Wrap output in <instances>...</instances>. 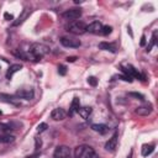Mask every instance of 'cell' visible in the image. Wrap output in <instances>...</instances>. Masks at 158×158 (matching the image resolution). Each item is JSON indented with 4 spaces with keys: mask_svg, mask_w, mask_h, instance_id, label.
<instances>
[{
    "mask_svg": "<svg viewBox=\"0 0 158 158\" xmlns=\"http://www.w3.org/2000/svg\"><path fill=\"white\" fill-rule=\"evenodd\" d=\"M58 74H59V75H65V74H67V68H65V65H59V67H58Z\"/></svg>",
    "mask_w": 158,
    "mask_h": 158,
    "instance_id": "obj_28",
    "label": "cell"
},
{
    "mask_svg": "<svg viewBox=\"0 0 158 158\" xmlns=\"http://www.w3.org/2000/svg\"><path fill=\"white\" fill-rule=\"evenodd\" d=\"M95 151L89 144H79L74 148V158H94Z\"/></svg>",
    "mask_w": 158,
    "mask_h": 158,
    "instance_id": "obj_2",
    "label": "cell"
},
{
    "mask_svg": "<svg viewBox=\"0 0 158 158\" xmlns=\"http://www.w3.org/2000/svg\"><path fill=\"white\" fill-rule=\"evenodd\" d=\"M79 107H80V100H79V98L75 96V98L72 100V104H70V106H69V111L67 112V115H69L70 117L74 116V115L78 112Z\"/></svg>",
    "mask_w": 158,
    "mask_h": 158,
    "instance_id": "obj_12",
    "label": "cell"
},
{
    "mask_svg": "<svg viewBox=\"0 0 158 158\" xmlns=\"http://www.w3.org/2000/svg\"><path fill=\"white\" fill-rule=\"evenodd\" d=\"M75 59H77V57H68L67 62H75Z\"/></svg>",
    "mask_w": 158,
    "mask_h": 158,
    "instance_id": "obj_32",
    "label": "cell"
},
{
    "mask_svg": "<svg viewBox=\"0 0 158 158\" xmlns=\"http://www.w3.org/2000/svg\"><path fill=\"white\" fill-rule=\"evenodd\" d=\"M25 158H37V156L33 154V156H27V157H25Z\"/></svg>",
    "mask_w": 158,
    "mask_h": 158,
    "instance_id": "obj_33",
    "label": "cell"
},
{
    "mask_svg": "<svg viewBox=\"0 0 158 158\" xmlns=\"http://www.w3.org/2000/svg\"><path fill=\"white\" fill-rule=\"evenodd\" d=\"M153 151H154V144H152V143H149V144H143L142 146V156L143 157H147V156H149V154H152L153 153Z\"/></svg>",
    "mask_w": 158,
    "mask_h": 158,
    "instance_id": "obj_20",
    "label": "cell"
},
{
    "mask_svg": "<svg viewBox=\"0 0 158 158\" xmlns=\"http://www.w3.org/2000/svg\"><path fill=\"white\" fill-rule=\"evenodd\" d=\"M153 111V106L151 102H143L138 107H136V114L141 116H148Z\"/></svg>",
    "mask_w": 158,
    "mask_h": 158,
    "instance_id": "obj_7",
    "label": "cell"
},
{
    "mask_svg": "<svg viewBox=\"0 0 158 158\" xmlns=\"http://www.w3.org/2000/svg\"><path fill=\"white\" fill-rule=\"evenodd\" d=\"M47 127H48V125H47L46 122H42V123H40V125L37 126V133H41V132L46 131V130H47Z\"/></svg>",
    "mask_w": 158,
    "mask_h": 158,
    "instance_id": "obj_25",
    "label": "cell"
},
{
    "mask_svg": "<svg viewBox=\"0 0 158 158\" xmlns=\"http://www.w3.org/2000/svg\"><path fill=\"white\" fill-rule=\"evenodd\" d=\"M49 47L43 44V43H32L30 46V56L31 59L35 60H41L46 54H48Z\"/></svg>",
    "mask_w": 158,
    "mask_h": 158,
    "instance_id": "obj_1",
    "label": "cell"
},
{
    "mask_svg": "<svg viewBox=\"0 0 158 158\" xmlns=\"http://www.w3.org/2000/svg\"><path fill=\"white\" fill-rule=\"evenodd\" d=\"M12 54L16 56L17 58L23 59V60H30V59H31L30 53H26V52H23L22 49H14V51H12Z\"/></svg>",
    "mask_w": 158,
    "mask_h": 158,
    "instance_id": "obj_18",
    "label": "cell"
},
{
    "mask_svg": "<svg viewBox=\"0 0 158 158\" xmlns=\"http://www.w3.org/2000/svg\"><path fill=\"white\" fill-rule=\"evenodd\" d=\"M33 95H35V93H33L32 89H17L16 90V94H15L16 98H19V99H26V100L32 99Z\"/></svg>",
    "mask_w": 158,
    "mask_h": 158,
    "instance_id": "obj_8",
    "label": "cell"
},
{
    "mask_svg": "<svg viewBox=\"0 0 158 158\" xmlns=\"http://www.w3.org/2000/svg\"><path fill=\"white\" fill-rule=\"evenodd\" d=\"M128 95L130 96H133V98H136V99H138V100H144V96L142 95V94H139V93H128Z\"/></svg>",
    "mask_w": 158,
    "mask_h": 158,
    "instance_id": "obj_27",
    "label": "cell"
},
{
    "mask_svg": "<svg viewBox=\"0 0 158 158\" xmlns=\"http://www.w3.org/2000/svg\"><path fill=\"white\" fill-rule=\"evenodd\" d=\"M156 43H157V31H154L153 33H152V38H151V42H149V44L147 46V52H151V49L156 46Z\"/></svg>",
    "mask_w": 158,
    "mask_h": 158,
    "instance_id": "obj_22",
    "label": "cell"
},
{
    "mask_svg": "<svg viewBox=\"0 0 158 158\" xmlns=\"http://www.w3.org/2000/svg\"><path fill=\"white\" fill-rule=\"evenodd\" d=\"M88 84L91 86H96L98 85V79L95 77H89L88 78Z\"/></svg>",
    "mask_w": 158,
    "mask_h": 158,
    "instance_id": "obj_26",
    "label": "cell"
},
{
    "mask_svg": "<svg viewBox=\"0 0 158 158\" xmlns=\"http://www.w3.org/2000/svg\"><path fill=\"white\" fill-rule=\"evenodd\" d=\"M91 128L95 132L100 133V135H105V133L109 132V126L107 125H104V123H94V125H91Z\"/></svg>",
    "mask_w": 158,
    "mask_h": 158,
    "instance_id": "obj_14",
    "label": "cell"
},
{
    "mask_svg": "<svg viewBox=\"0 0 158 158\" xmlns=\"http://www.w3.org/2000/svg\"><path fill=\"white\" fill-rule=\"evenodd\" d=\"M10 130H11V127H10L9 125L0 123V135H5V133H7Z\"/></svg>",
    "mask_w": 158,
    "mask_h": 158,
    "instance_id": "obj_24",
    "label": "cell"
},
{
    "mask_svg": "<svg viewBox=\"0 0 158 158\" xmlns=\"http://www.w3.org/2000/svg\"><path fill=\"white\" fill-rule=\"evenodd\" d=\"M1 114H2V112H1V111H0V115H1Z\"/></svg>",
    "mask_w": 158,
    "mask_h": 158,
    "instance_id": "obj_35",
    "label": "cell"
},
{
    "mask_svg": "<svg viewBox=\"0 0 158 158\" xmlns=\"http://www.w3.org/2000/svg\"><path fill=\"white\" fill-rule=\"evenodd\" d=\"M14 139H15V137L9 133L0 135V143H10V142H14Z\"/></svg>",
    "mask_w": 158,
    "mask_h": 158,
    "instance_id": "obj_21",
    "label": "cell"
},
{
    "mask_svg": "<svg viewBox=\"0 0 158 158\" xmlns=\"http://www.w3.org/2000/svg\"><path fill=\"white\" fill-rule=\"evenodd\" d=\"M21 69H22V65H21V64H12V65H10V68H9L7 72H6V78H7V79H11L12 75H14L15 73H17L19 70H21Z\"/></svg>",
    "mask_w": 158,
    "mask_h": 158,
    "instance_id": "obj_17",
    "label": "cell"
},
{
    "mask_svg": "<svg viewBox=\"0 0 158 158\" xmlns=\"http://www.w3.org/2000/svg\"><path fill=\"white\" fill-rule=\"evenodd\" d=\"M35 143H36V144H35V148H36V149H40L41 146H42V141H41L40 138H36V139H35Z\"/></svg>",
    "mask_w": 158,
    "mask_h": 158,
    "instance_id": "obj_29",
    "label": "cell"
},
{
    "mask_svg": "<svg viewBox=\"0 0 158 158\" xmlns=\"http://www.w3.org/2000/svg\"><path fill=\"white\" fill-rule=\"evenodd\" d=\"M53 158H72L70 148L67 147V146H58L54 149Z\"/></svg>",
    "mask_w": 158,
    "mask_h": 158,
    "instance_id": "obj_6",
    "label": "cell"
},
{
    "mask_svg": "<svg viewBox=\"0 0 158 158\" xmlns=\"http://www.w3.org/2000/svg\"><path fill=\"white\" fill-rule=\"evenodd\" d=\"M101 28H102V25L100 21H93L90 25L86 26V32L93 35H99L101 33Z\"/></svg>",
    "mask_w": 158,
    "mask_h": 158,
    "instance_id": "obj_11",
    "label": "cell"
},
{
    "mask_svg": "<svg viewBox=\"0 0 158 158\" xmlns=\"http://www.w3.org/2000/svg\"><path fill=\"white\" fill-rule=\"evenodd\" d=\"M111 31H112V27H111V26H109V25L102 26V28H101V35L107 36V35H110V33H111Z\"/></svg>",
    "mask_w": 158,
    "mask_h": 158,
    "instance_id": "obj_23",
    "label": "cell"
},
{
    "mask_svg": "<svg viewBox=\"0 0 158 158\" xmlns=\"http://www.w3.org/2000/svg\"><path fill=\"white\" fill-rule=\"evenodd\" d=\"M139 44H141L142 47H143V46L146 44V36H144V35H143V36L141 37V42H139Z\"/></svg>",
    "mask_w": 158,
    "mask_h": 158,
    "instance_id": "obj_31",
    "label": "cell"
},
{
    "mask_svg": "<svg viewBox=\"0 0 158 158\" xmlns=\"http://www.w3.org/2000/svg\"><path fill=\"white\" fill-rule=\"evenodd\" d=\"M51 117H52L54 121H62V120H64V118L67 117V112H65V110L62 109V107H56V109L52 110Z\"/></svg>",
    "mask_w": 158,
    "mask_h": 158,
    "instance_id": "obj_9",
    "label": "cell"
},
{
    "mask_svg": "<svg viewBox=\"0 0 158 158\" xmlns=\"http://www.w3.org/2000/svg\"><path fill=\"white\" fill-rule=\"evenodd\" d=\"M4 17H5V20H7V21H12V20H14V15H11V14H9V12H5V14H4Z\"/></svg>",
    "mask_w": 158,
    "mask_h": 158,
    "instance_id": "obj_30",
    "label": "cell"
},
{
    "mask_svg": "<svg viewBox=\"0 0 158 158\" xmlns=\"http://www.w3.org/2000/svg\"><path fill=\"white\" fill-rule=\"evenodd\" d=\"M117 138H118V132L116 131L111 138H109V141L105 143V149L109 152H114L117 147Z\"/></svg>",
    "mask_w": 158,
    "mask_h": 158,
    "instance_id": "obj_10",
    "label": "cell"
},
{
    "mask_svg": "<svg viewBox=\"0 0 158 158\" xmlns=\"http://www.w3.org/2000/svg\"><path fill=\"white\" fill-rule=\"evenodd\" d=\"M30 12H31V10H28V9H23L22 14L17 17V20H16V21H12V26H19V25H21V23L27 19V16L30 15Z\"/></svg>",
    "mask_w": 158,
    "mask_h": 158,
    "instance_id": "obj_15",
    "label": "cell"
},
{
    "mask_svg": "<svg viewBox=\"0 0 158 158\" xmlns=\"http://www.w3.org/2000/svg\"><path fill=\"white\" fill-rule=\"evenodd\" d=\"M0 100L4 102H10L14 105H20V99L14 96V95H9V94H0Z\"/></svg>",
    "mask_w": 158,
    "mask_h": 158,
    "instance_id": "obj_13",
    "label": "cell"
},
{
    "mask_svg": "<svg viewBox=\"0 0 158 158\" xmlns=\"http://www.w3.org/2000/svg\"><path fill=\"white\" fill-rule=\"evenodd\" d=\"M59 42H60V44H62L63 47H67V48H78V47H80V44H81L79 40H77V38H74V37H67V36L60 37Z\"/></svg>",
    "mask_w": 158,
    "mask_h": 158,
    "instance_id": "obj_5",
    "label": "cell"
},
{
    "mask_svg": "<svg viewBox=\"0 0 158 158\" xmlns=\"http://www.w3.org/2000/svg\"><path fill=\"white\" fill-rule=\"evenodd\" d=\"M132 154H133V152H132V151H131V152H130V154H128V156H127V157H126V158H132Z\"/></svg>",
    "mask_w": 158,
    "mask_h": 158,
    "instance_id": "obj_34",
    "label": "cell"
},
{
    "mask_svg": "<svg viewBox=\"0 0 158 158\" xmlns=\"http://www.w3.org/2000/svg\"><path fill=\"white\" fill-rule=\"evenodd\" d=\"M81 16V9H78V7H73V9H69L67 11H64L62 14V17L65 19V20H69V21H77L79 17Z\"/></svg>",
    "mask_w": 158,
    "mask_h": 158,
    "instance_id": "obj_4",
    "label": "cell"
},
{
    "mask_svg": "<svg viewBox=\"0 0 158 158\" xmlns=\"http://www.w3.org/2000/svg\"><path fill=\"white\" fill-rule=\"evenodd\" d=\"M86 26H88V25H86L85 22L77 20V21H73V22L69 23L68 31H69L70 33H73V35H83V33L86 32Z\"/></svg>",
    "mask_w": 158,
    "mask_h": 158,
    "instance_id": "obj_3",
    "label": "cell"
},
{
    "mask_svg": "<svg viewBox=\"0 0 158 158\" xmlns=\"http://www.w3.org/2000/svg\"><path fill=\"white\" fill-rule=\"evenodd\" d=\"M91 111H93V109H91L90 106H83V107L80 106V107H79V110H78V114H79L83 118H85V120H86V118L90 116Z\"/></svg>",
    "mask_w": 158,
    "mask_h": 158,
    "instance_id": "obj_19",
    "label": "cell"
},
{
    "mask_svg": "<svg viewBox=\"0 0 158 158\" xmlns=\"http://www.w3.org/2000/svg\"><path fill=\"white\" fill-rule=\"evenodd\" d=\"M99 48L102 49V51H109L111 53H116V49H117L114 43H109V42H100Z\"/></svg>",
    "mask_w": 158,
    "mask_h": 158,
    "instance_id": "obj_16",
    "label": "cell"
}]
</instances>
